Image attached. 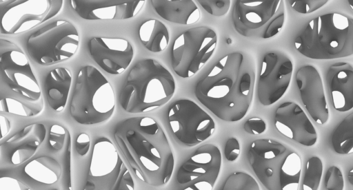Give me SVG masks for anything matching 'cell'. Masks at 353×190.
<instances>
[{
    "label": "cell",
    "instance_id": "cell-1",
    "mask_svg": "<svg viewBox=\"0 0 353 190\" xmlns=\"http://www.w3.org/2000/svg\"><path fill=\"white\" fill-rule=\"evenodd\" d=\"M255 69L250 54L239 51L229 53L198 81L194 94L217 118L239 121L246 116L252 103Z\"/></svg>",
    "mask_w": 353,
    "mask_h": 190
},
{
    "label": "cell",
    "instance_id": "cell-2",
    "mask_svg": "<svg viewBox=\"0 0 353 190\" xmlns=\"http://www.w3.org/2000/svg\"><path fill=\"white\" fill-rule=\"evenodd\" d=\"M115 142L135 176L159 187L170 180L174 157L162 127L153 118L135 116L119 122L113 132Z\"/></svg>",
    "mask_w": 353,
    "mask_h": 190
},
{
    "label": "cell",
    "instance_id": "cell-3",
    "mask_svg": "<svg viewBox=\"0 0 353 190\" xmlns=\"http://www.w3.org/2000/svg\"><path fill=\"white\" fill-rule=\"evenodd\" d=\"M0 110L36 117L44 109L39 83L30 62L14 42L0 39Z\"/></svg>",
    "mask_w": 353,
    "mask_h": 190
},
{
    "label": "cell",
    "instance_id": "cell-4",
    "mask_svg": "<svg viewBox=\"0 0 353 190\" xmlns=\"http://www.w3.org/2000/svg\"><path fill=\"white\" fill-rule=\"evenodd\" d=\"M175 90L172 73L158 61L146 58L130 70L119 94V103L126 112H148L169 102Z\"/></svg>",
    "mask_w": 353,
    "mask_h": 190
},
{
    "label": "cell",
    "instance_id": "cell-5",
    "mask_svg": "<svg viewBox=\"0 0 353 190\" xmlns=\"http://www.w3.org/2000/svg\"><path fill=\"white\" fill-rule=\"evenodd\" d=\"M304 56L329 60L353 54V17L339 12L320 15L307 23L294 39Z\"/></svg>",
    "mask_w": 353,
    "mask_h": 190
},
{
    "label": "cell",
    "instance_id": "cell-6",
    "mask_svg": "<svg viewBox=\"0 0 353 190\" xmlns=\"http://www.w3.org/2000/svg\"><path fill=\"white\" fill-rule=\"evenodd\" d=\"M248 157L266 189L299 190L301 158L288 146L272 139H257L250 145Z\"/></svg>",
    "mask_w": 353,
    "mask_h": 190
},
{
    "label": "cell",
    "instance_id": "cell-7",
    "mask_svg": "<svg viewBox=\"0 0 353 190\" xmlns=\"http://www.w3.org/2000/svg\"><path fill=\"white\" fill-rule=\"evenodd\" d=\"M115 106L114 89L105 76L93 65L81 67L70 104L71 117L83 125L101 124L112 118Z\"/></svg>",
    "mask_w": 353,
    "mask_h": 190
},
{
    "label": "cell",
    "instance_id": "cell-8",
    "mask_svg": "<svg viewBox=\"0 0 353 190\" xmlns=\"http://www.w3.org/2000/svg\"><path fill=\"white\" fill-rule=\"evenodd\" d=\"M80 36L73 23L57 19L32 33L26 42L29 56L41 65L68 61L78 51Z\"/></svg>",
    "mask_w": 353,
    "mask_h": 190
},
{
    "label": "cell",
    "instance_id": "cell-9",
    "mask_svg": "<svg viewBox=\"0 0 353 190\" xmlns=\"http://www.w3.org/2000/svg\"><path fill=\"white\" fill-rule=\"evenodd\" d=\"M131 171L114 143L99 138L93 147L83 190H134Z\"/></svg>",
    "mask_w": 353,
    "mask_h": 190
},
{
    "label": "cell",
    "instance_id": "cell-10",
    "mask_svg": "<svg viewBox=\"0 0 353 190\" xmlns=\"http://www.w3.org/2000/svg\"><path fill=\"white\" fill-rule=\"evenodd\" d=\"M285 18L282 0H237L232 10V24L241 36L270 39L282 30Z\"/></svg>",
    "mask_w": 353,
    "mask_h": 190
},
{
    "label": "cell",
    "instance_id": "cell-11",
    "mask_svg": "<svg viewBox=\"0 0 353 190\" xmlns=\"http://www.w3.org/2000/svg\"><path fill=\"white\" fill-rule=\"evenodd\" d=\"M217 36L212 28L199 26L186 30L175 39L171 51L174 72L181 78L196 74L213 55Z\"/></svg>",
    "mask_w": 353,
    "mask_h": 190
},
{
    "label": "cell",
    "instance_id": "cell-12",
    "mask_svg": "<svg viewBox=\"0 0 353 190\" xmlns=\"http://www.w3.org/2000/svg\"><path fill=\"white\" fill-rule=\"evenodd\" d=\"M63 0H0L1 34H19L55 17Z\"/></svg>",
    "mask_w": 353,
    "mask_h": 190
},
{
    "label": "cell",
    "instance_id": "cell-13",
    "mask_svg": "<svg viewBox=\"0 0 353 190\" xmlns=\"http://www.w3.org/2000/svg\"><path fill=\"white\" fill-rule=\"evenodd\" d=\"M168 119L178 142L193 147L208 139L214 132L213 118L194 101L183 98L170 107Z\"/></svg>",
    "mask_w": 353,
    "mask_h": 190
},
{
    "label": "cell",
    "instance_id": "cell-14",
    "mask_svg": "<svg viewBox=\"0 0 353 190\" xmlns=\"http://www.w3.org/2000/svg\"><path fill=\"white\" fill-rule=\"evenodd\" d=\"M222 156L213 144L199 147L179 167L177 190H212L219 177Z\"/></svg>",
    "mask_w": 353,
    "mask_h": 190
},
{
    "label": "cell",
    "instance_id": "cell-15",
    "mask_svg": "<svg viewBox=\"0 0 353 190\" xmlns=\"http://www.w3.org/2000/svg\"><path fill=\"white\" fill-rule=\"evenodd\" d=\"M293 63L285 53L268 52L262 61L257 84V94L260 103L271 105L283 97L292 79Z\"/></svg>",
    "mask_w": 353,
    "mask_h": 190
},
{
    "label": "cell",
    "instance_id": "cell-16",
    "mask_svg": "<svg viewBox=\"0 0 353 190\" xmlns=\"http://www.w3.org/2000/svg\"><path fill=\"white\" fill-rule=\"evenodd\" d=\"M88 48L92 59L111 75L122 74L134 55L132 44L123 38L94 36L89 40Z\"/></svg>",
    "mask_w": 353,
    "mask_h": 190
},
{
    "label": "cell",
    "instance_id": "cell-17",
    "mask_svg": "<svg viewBox=\"0 0 353 190\" xmlns=\"http://www.w3.org/2000/svg\"><path fill=\"white\" fill-rule=\"evenodd\" d=\"M274 125L282 135L301 145L312 147L317 142L315 127L301 106L294 102L286 101L278 107Z\"/></svg>",
    "mask_w": 353,
    "mask_h": 190
},
{
    "label": "cell",
    "instance_id": "cell-18",
    "mask_svg": "<svg viewBox=\"0 0 353 190\" xmlns=\"http://www.w3.org/2000/svg\"><path fill=\"white\" fill-rule=\"evenodd\" d=\"M72 9L85 20H125L136 17L145 0H70Z\"/></svg>",
    "mask_w": 353,
    "mask_h": 190
},
{
    "label": "cell",
    "instance_id": "cell-19",
    "mask_svg": "<svg viewBox=\"0 0 353 190\" xmlns=\"http://www.w3.org/2000/svg\"><path fill=\"white\" fill-rule=\"evenodd\" d=\"M301 99L311 118L324 125L329 119V108L323 83L318 70L312 65L301 67L296 74Z\"/></svg>",
    "mask_w": 353,
    "mask_h": 190
},
{
    "label": "cell",
    "instance_id": "cell-20",
    "mask_svg": "<svg viewBox=\"0 0 353 190\" xmlns=\"http://www.w3.org/2000/svg\"><path fill=\"white\" fill-rule=\"evenodd\" d=\"M47 134L44 124L34 123L25 126L6 141L1 142V154L13 165H20L32 158L43 143Z\"/></svg>",
    "mask_w": 353,
    "mask_h": 190
},
{
    "label": "cell",
    "instance_id": "cell-21",
    "mask_svg": "<svg viewBox=\"0 0 353 190\" xmlns=\"http://www.w3.org/2000/svg\"><path fill=\"white\" fill-rule=\"evenodd\" d=\"M327 82L334 108L345 112L353 108V65L347 62L332 65L327 72Z\"/></svg>",
    "mask_w": 353,
    "mask_h": 190
},
{
    "label": "cell",
    "instance_id": "cell-22",
    "mask_svg": "<svg viewBox=\"0 0 353 190\" xmlns=\"http://www.w3.org/2000/svg\"><path fill=\"white\" fill-rule=\"evenodd\" d=\"M151 3L161 18L172 23L190 25L201 18L199 8L192 0H152Z\"/></svg>",
    "mask_w": 353,
    "mask_h": 190
},
{
    "label": "cell",
    "instance_id": "cell-23",
    "mask_svg": "<svg viewBox=\"0 0 353 190\" xmlns=\"http://www.w3.org/2000/svg\"><path fill=\"white\" fill-rule=\"evenodd\" d=\"M72 73L68 68L57 67L45 79V90L50 107L55 112H62L67 104L71 85Z\"/></svg>",
    "mask_w": 353,
    "mask_h": 190
},
{
    "label": "cell",
    "instance_id": "cell-24",
    "mask_svg": "<svg viewBox=\"0 0 353 190\" xmlns=\"http://www.w3.org/2000/svg\"><path fill=\"white\" fill-rule=\"evenodd\" d=\"M23 171L32 180L43 184L51 185L60 179L62 168L57 159L44 155L27 163Z\"/></svg>",
    "mask_w": 353,
    "mask_h": 190
},
{
    "label": "cell",
    "instance_id": "cell-25",
    "mask_svg": "<svg viewBox=\"0 0 353 190\" xmlns=\"http://www.w3.org/2000/svg\"><path fill=\"white\" fill-rule=\"evenodd\" d=\"M139 37L143 46L150 52H161L168 46L170 34L168 28L156 19H148L139 28Z\"/></svg>",
    "mask_w": 353,
    "mask_h": 190
},
{
    "label": "cell",
    "instance_id": "cell-26",
    "mask_svg": "<svg viewBox=\"0 0 353 190\" xmlns=\"http://www.w3.org/2000/svg\"><path fill=\"white\" fill-rule=\"evenodd\" d=\"M331 144L336 154L353 153V112L347 115L335 128L331 136Z\"/></svg>",
    "mask_w": 353,
    "mask_h": 190
},
{
    "label": "cell",
    "instance_id": "cell-27",
    "mask_svg": "<svg viewBox=\"0 0 353 190\" xmlns=\"http://www.w3.org/2000/svg\"><path fill=\"white\" fill-rule=\"evenodd\" d=\"M323 171V165L321 159L318 156L310 158L305 165L303 190H318Z\"/></svg>",
    "mask_w": 353,
    "mask_h": 190
},
{
    "label": "cell",
    "instance_id": "cell-28",
    "mask_svg": "<svg viewBox=\"0 0 353 190\" xmlns=\"http://www.w3.org/2000/svg\"><path fill=\"white\" fill-rule=\"evenodd\" d=\"M221 190H261V188L250 174L234 171L228 176Z\"/></svg>",
    "mask_w": 353,
    "mask_h": 190
},
{
    "label": "cell",
    "instance_id": "cell-29",
    "mask_svg": "<svg viewBox=\"0 0 353 190\" xmlns=\"http://www.w3.org/2000/svg\"><path fill=\"white\" fill-rule=\"evenodd\" d=\"M48 142L50 147L56 151L67 149L70 147V133L63 125L54 124L50 129Z\"/></svg>",
    "mask_w": 353,
    "mask_h": 190
},
{
    "label": "cell",
    "instance_id": "cell-30",
    "mask_svg": "<svg viewBox=\"0 0 353 190\" xmlns=\"http://www.w3.org/2000/svg\"><path fill=\"white\" fill-rule=\"evenodd\" d=\"M198 2L207 12L216 17L225 15L231 3L230 0H199Z\"/></svg>",
    "mask_w": 353,
    "mask_h": 190
},
{
    "label": "cell",
    "instance_id": "cell-31",
    "mask_svg": "<svg viewBox=\"0 0 353 190\" xmlns=\"http://www.w3.org/2000/svg\"><path fill=\"white\" fill-rule=\"evenodd\" d=\"M325 186L327 190H343V176L338 167H329L325 176Z\"/></svg>",
    "mask_w": 353,
    "mask_h": 190
},
{
    "label": "cell",
    "instance_id": "cell-32",
    "mask_svg": "<svg viewBox=\"0 0 353 190\" xmlns=\"http://www.w3.org/2000/svg\"><path fill=\"white\" fill-rule=\"evenodd\" d=\"M291 8L296 12L301 14H310L323 6L327 2V0H304V1H289Z\"/></svg>",
    "mask_w": 353,
    "mask_h": 190
},
{
    "label": "cell",
    "instance_id": "cell-33",
    "mask_svg": "<svg viewBox=\"0 0 353 190\" xmlns=\"http://www.w3.org/2000/svg\"><path fill=\"white\" fill-rule=\"evenodd\" d=\"M244 130L252 135H259L265 132L267 126L261 118L252 117L247 120L243 126Z\"/></svg>",
    "mask_w": 353,
    "mask_h": 190
},
{
    "label": "cell",
    "instance_id": "cell-34",
    "mask_svg": "<svg viewBox=\"0 0 353 190\" xmlns=\"http://www.w3.org/2000/svg\"><path fill=\"white\" fill-rule=\"evenodd\" d=\"M0 190H32L23 182L10 176H1L0 178Z\"/></svg>",
    "mask_w": 353,
    "mask_h": 190
},
{
    "label": "cell",
    "instance_id": "cell-35",
    "mask_svg": "<svg viewBox=\"0 0 353 190\" xmlns=\"http://www.w3.org/2000/svg\"><path fill=\"white\" fill-rule=\"evenodd\" d=\"M241 151V147L239 140L234 138H230L225 142L224 149V155L227 160L230 162L235 161Z\"/></svg>",
    "mask_w": 353,
    "mask_h": 190
},
{
    "label": "cell",
    "instance_id": "cell-36",
    "mask_svg": "<svg viewBox=\"0 0 353 190\" xmlns=\"http://www.w3.org/2000/svg\"><path fill=\"white\" fill-rule=\"evenodd\" d=\"M90 138L88 134H80L75 140V148L77 154L81 156H86L90 148Z\"/></svg>",
    "mask_w": 353,
    "mask_h": 190
},
{
    "label": "cell",
    "instance_id": "cell-37",
    "mask_svg": "<svg viewBox=\"0 0 353 190\" xmlns=\"http://www.w3.org/2000/svg\"><path fill=\"white\" fill-rule=\"evenodd\" d=\"M0 127L1 131V140H2L10 133L11 129L10 121L3 115L0 116Z\"/></svg>",
    "mask_w": 353,
    "mask_h": 190
},
{
    "label": "cell",
    "instance_id": "cell-38",
    "mask_svg": "<svg viewBox=\"0 0 353 190\" xmlns=\"http://www.w3.org/2000/svg\"><path fill=\"white\" fill-rule=\"evenodd\" d=\"M347 178L350 183L353 186V169L349 171Z\"/></svg>",
    "mask_w": 353,
    "mask_h": 190
},
{
    "label": "cell",
    "instance_id": "cell-39",
    "mask_svg": "<svg viewBox=\"0 0 353 190\" xmlns=\"http://www.w3.org/2000/svg\"><path fill=\"white\" fill-rule=\"evenodd\" d=\"M347 2L348 3L350 7L353 11V0H348Z\"/></svg>",
    "mask_w": 353,
    "mask_h": 190
},
{
    "label": "cell",
    "instance_id": "cell-40",
    "mask_svg": "<svg viewBox=\"0 0 353 190\" xmlns=\"http://www.w3.org/2000/svg\"><path fill=\"white\" fill-rule=\"evenodd\" d=\"M226 43H227V44H231L232 43V41L231 38H230V37L226 39Z\"/></svg>",
    "mask_w": 353,
    "mask_h": 190
}]
</instances>
